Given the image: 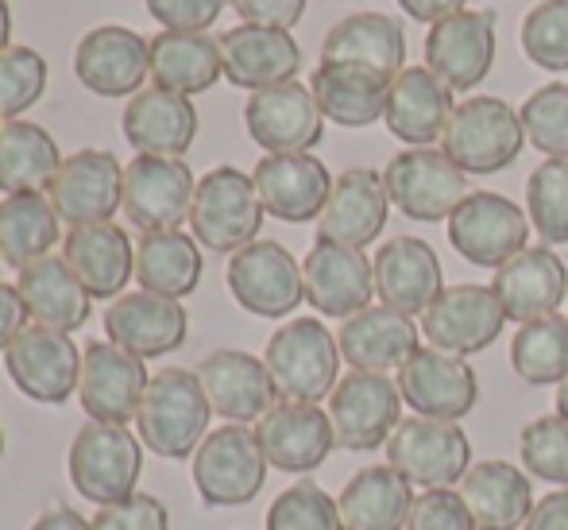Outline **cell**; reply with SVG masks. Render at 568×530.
<instances>
[{
    "instance_id": "1",
    "label": "cell",
    "mask_w": 568,
    "mask_h": 530,
    "mask_svg": "<svg viewBox=\"0 0 568 530\" xmlns=\"http://www.w3.org/2000/svg\"><path fill=\"white\" fill-rule=\"evenodd\" d=\"M210 399L190 368H159L148 380L135 433L140 441L163 461H186L197 453V446L210 433Z\"/></svg>"
},
{
    "instance_id": "2",
    "label": "cell",
    "mask_w": 568,
    "mask_h": 530,
    "mask_svg": "<svg viewBox=\"0 0 568 530\" xmlns=\"http://www.w3.org/2000/svg\"><path fill=\"white\" fill-rule=\"evenodd\" d=\"M341 344L317 318H291L275 329L263 349L278 399L294 403H322L341 383Z\"/></svg>"
},
{
    "instance_id": "3",
    "label": "cell",
    "mask_w": 568,
    "mask_h": 530,
    "mask_svg": "<svg viewBox=\"0 0 568 530\" xmlns=\"http://www.w3.org/2000/svg\"><path fill=\"white\" fill-rule=\"evenodd\" d=\"M70 484L85 503H120L135 496L143 472V441L128 426L85 422L67 453Z\"/></svg>"
},
{
    "instance_id": "4",
    "label": "cell",
    "mask_w": 568,
    "mask_h": 530,
    "mask_svg": "<svg viewBox=\"0 0 568 530\" xmlns=\"http://www.w3.org/2000/svg\"><path fill=\"white\" fill-rule=\"evenodd\" d=\"M263 202L255 194L252 174L240 167H213L197 179L194 206H190V237L221 256H236L255 244L263 229Z\"/></svg>"
},
{
    "instance_id": "5",
    "label": "cell",
    "mask_w": 568,
    "mask_h": 530,
    "mask_svg": "<svg viewBox=\"0 0 568 530\" xmlns=\"http://www.w3.org/2000/svg\"><path fill=\"white\" fill-rule=\"evenodd\" d=\"M526 128L503 98L460 101L442 136V151L464 174H499L523 156Z\"/></svg>"
},
{
    "instance_id": "6",
    "label": "cell",
    "mask_w": 568,
    "mask_h": 530,
    "mask_svg": "<svg viewBox=\"0 0 568 530\" xmlns=\"http://www.w3.org/2000/svg\"><path fill=\"white\" fill-rule=\"evenodd\" d=\"M267 457H263L255 430L225 422L205 433L194 453V488L205 508H244L263 492L267 480Z\"/></svg>"
},
{
    "instance_id": "7",
    "label": "cell",
    "mask_w": 568,
    "mask_h": 530,
    "mask_svg": "<svg viewBox=\"0 0 568 530\" xmlns=\"http://www.w3.org/2000/svg\"><path fill=\"white\" fill-rule=\"evenodd\" d=\"M390 206H398L410 221H449L456 206L471 194L468 174L437 148H406L383 171Z\"/></svg>"
},
{
    "instance_id": "8",
    "label": "cell",
    "mask_w": 568,
    "mask_h": 530,
    "mask_svg": "<svg viewBox=\"0 0 568 530\" xmlns=\"http://www.w3.org/2000/svg\"><path fill=\"white\" fill-rule=\"evenodd\" d=\"M403 422V396L387 372H356L341 376L329 396V426L341 449H379Z\"/></svg>"
},
{
    "instance_id": "9",
    "label": "cell",
    "mask_w": 568,
    "mask_h": 530,
    "mask_svg": "<svg viewBox=\"0 0 568 530\" xmlns=\"http://www.w3.org/2000/svg\"><path fill=\"white\" fill-rule=\"evenodd\" d=\"M387 464L418 488H456L471 469V441L456 422L406 419L390 433Z\"/></svg>"
},
{
    "instance_id": "10",
    "label": "cell",
    "mask_w": 568,
    "mask_h": 530,
    "mask_svg": "<svg viewBox=\"0 0 568 530\" xmlns=\"http://www.w3.org/2000/svg\"><path fill=\"white\" fill-rule=\"evenodd\" d=\"M526 240L530 217L495 190H471L449 217V244L476 268L499 271L507 260L526 252Z\"/></svg>"
},
{
    "instance_id": "11",
    "label": "cell",
    "mask_w": 568,
    "mask_h": 530,
    "mask_svg": "<svg viewBox=\"0 0 568 530\" xmlns=\"http://www.w3.org/2000/svg\"><path fill=\"white\" fill-rule=\"evenodd\" d=\"M398 396L410 407L418 419H437V422H460L464 414H471V407L479 403V380L471 372V364L464 357L442 352L434 344L414 349L406 357V364L395 376Z\"/></svg>"
},
{
    "instance_id": "12",
    "label": "cell",
    "mask_w": 568,
    "mask_h": 530,
    "mask_svg": "<svg viewBox=\"0 0 568 530\" xmlns=\"http://www.w3.org/2000/svg\"><path fill=\"white\" fill-rule=\"evenodd\" d=\"M8 380L16 391L36 403H67L78 391V376H82V349L74 344L70 333L47 326H23L20 337L8 344L4 352Z\"/></svg>"
},
{
    "instance_id": "13",
    "label": "cell",
    "mask_w": 568,
    "mask_h": 530,
    "mask_svg": "<svg viewBox=\"0 0 568 530\" xmlns=\"http://www.w3.org/2000/svg\"><path fill=\"white\" fill-rule=\"evenodd\" d=\"M225 279L232 299L255 318H286L306 302L302 263L278 240H255L229 256Z\"/></svg>"
},
{
    "instance_id": "14",
    "label": "cell",
    "mask_w": 568,
    "mask_h": 530,
    "mask_svg": "<svg viewBox=\"0 0 568 530\" xmlns=\"http://www.w3.org/2000/svg\"><path fill=\"white\" fill-rule=\"evenodd\" d=\"M148 364L120 349L105 337V341H85L82 352V376H78V399L90 422H113L128 426L135 422L148 391Z\"/></svg>"
},
{
    "instance_id": "15",
    "label": "cell",
    "mask_w": 568,
    "mask_h": 530,
    "mask_svg": "<svg viewBox=\"0 0 568 530\" xmlns=\"http://www.w3.org/2000/svg\"><path fill=\"white\" fill-rule=\"evenodd\" d=\"M194 171L171 156H135L124 167V217L140 232L179 229L194 206Z\"/></svg>"
},
{
    "instance_id": "16",
    "label": "cell",
    "mask_w": 568,
    "mask_h": 530,
    "mask_svg": "<svg viewBox=\"0 0 568 530\" xmlns=\"http://www.w3.org/2000/svg\"><path fill=\"white\" fill-rule=\"evenodd\" d=\"M74 74L98 98H135L151 74V39L120 23L85 31L74 47Z\"/></svg>"
},
{
    "instance_id": "17",
    "label": "cell",
    "mask_w": 568,
    "mask_h": 530,
    "mask_svg": "<svg viewBox=\"0 0 568 530\" xmlns=\"http://www.w3.org/2000/svg\"><path fill=\"white\" fill-rule=\"evenodd\" d=\"M54 213L74 229V224L113 221V213L124 206V167L113 151L85 148L62 159L51 190Z\"/></svg>"
},
{
    "instance_id": "18",
    "label": "cell",
    "mask_w": 568,
    "mask_h": 530,
    "mask_svg": "<svg viewBox=\"0 0 568 530\" xmlns=\"http://www.w3.org/2000/svg\"><path fill=\"white\" fill-rule=\"evenodd\" d=\"M302 287H306V302L322 318L348 321L352 314L372 307L375 271L359 248L317 237L302 260Z\"/></svg>"
},
{
    "instance_id": "19",
    "label": "cell",
    "mask_w": 568,
    "mask_h": 530,
    "mask_svg": "<svg viewBox=\"0 0 568 530\" xmlns=\"http://www.w3.org/2000/svg\"><path fill=\"white\" fill-rule=\"evenodd\" d=\"M495 67V12L464 8L445 16L426 36V70H434L453 93L476 90Z\"/></svg>"
},
{
    "instance_id": "20",
    "label": "cell",
    "mask_w": 568,
    "mask_h": 530,
    "mask_svg": "<svg viewBox=\"0 0 568 530\" xmlns=\"http://www.w3.org/2000/svg\"><path fill=\"white\" fill-rule=\"evenodd\" d=\"M247 136L260 143L267 156H294L322 143L325 117L314 101V90L302 82H283L260 90L244 106Z\"/></svg>"
},
{
    "instance_id": "21",
    "label": "cell",
    "mask_w": 568,
    "mask_h": 530,
    "mask_svg": "<svg viewBox=\"0 0 568 530\" xmlns=\"http://www.w3.org/2000/svg\"><path fill=\"white\" fill-rule=\"evenodd\" d=\"M503 321L507 314L491 287L456 283L445 287L442 299L422 314V333L434 349L453 352V357H476L499 341Z\"/></svg>"
},
{
    "instance_id": "22",
    "label": "cell",
    "mask_w": 568,
    "mask_h": 530,
    "mask_svg": "<svg viewBox=\"0 0 568 530\" xmlns=\"http://www.w3.org/2000/svg\"><path fill=\"white\" fill-rule=\"evenodd\" d=\"M372 271L379 302L406 318H422L445 291L442 260L422 237H390L375 252Z\"/></svg>"
},
{
    "instance_id": "23",
    "label": "cell",
    "mask_w": 568,
    "mask_h": 530,
    "mask_svg": "<svg viewBox=\"0 0 568 530\" xmlns=\"http://www.w3.org/2000/svg\"><path fill=\"white\" fill-rule=\"evenodd\" d=\"M255 441H260L263 457L271 469L278 472H314L333 453L337 438H333L329 411L317 403H294V399H278L260 422H255Z\"/></svg>"
},
{
    "instance_id": "24",
    "label": "cell",
    "mask_w": 568,
    "mask_h": 530,
    "mask_svg": "<svg viewBox=\"0 0 568 530\" xmlns=\"http://www.w3.org/2000/svg\"><path fill=\"white\" fill-rule=\"evenodd\" d=\"M255 194H260L263 210L286 224H306L317 221L333 194V174L310 151H294V156H263L252 171Z\"/></svg>"
},
{
    "instance_id": "25",
    "label": "cell",
    "mask_w": 568,
    "mask_h": 530,
    "mask_svg": "<svg viewBox=\"0 0 568 530\" xmlns=\"http://www.w3.org/2000/svg\"><path fill=\"white\" fill-rule=\"evenodd\" d=\"M197 380L205 388L213 414H221L225 422L247 426L260 422L271 407L278 403L275 380H271L267 364L252 352L240 349H217L194 368Z\"/></svg>"
},
{
    "instance_id": "26",
    "label": "cell",
    "mask_w": 568,
    "mask_h": 530,
    "mask_svg": "<svg viewBox=\"0 0 568 530\" xmlns=\"http://www.w3.org/2000/svg\"><path fill=\"white\" fill-rule=\"evenodd\" d=\"M190 329V314L179 299L151 291H128L109 302L105 337L140 360H155L182 349Z\"/></svg>"
},
{
    "instance_id": "27",
    "label": "cell",
    "mask_w": 568,
    "mask_h": 530,
    "mask_svg": "<svg viewBox=\"0 0 568 530\" xmlns=\"http://www.w3.org/2000/svg\"><path fill=\"white\" fill-rule=\"evenodd\" d=\"M387 213L390 194L383 174L367 171V167H348V171L333 179V194L325 202L322 217H317V237L364 252L387 229Z\"/></svg>"
},
{
    "instance_id": "28",
    "label": "cell",
    "mask_w": 568,
    "mask_h": 530,
    "mask_svg": "<svg viewBox=\"0 0 568 530\" xmlns=\"http://www.w3.org/2000/svg\"><path fill=\"white\" fill-rule=\"evenodd\" d=\"M221 62L225 78L236 90H271V86L294 82L302 70V47L291 31L260 28V23H240L221 36Z\"/></svg>"
},
{
    "instance_id": "29",
    "label": "cell",
    "mask_w": 568,
    "mask_h": 530,
    "mask_svg": "<svg viewBox=\"0 0 568 530\" xmlns=\"http://www.w3.org/2000/svg\"><path fill=\"white\" fill-rule=\"evenodd\" d=\"M495 299H499L507 321H538L561 310L565 294H568V268L554 248H526L515 260H507L495 271L491 283Z\"/></svg>"
},
{
    "instance_id": "30",
    "label": "cell",
    "mask_w": 568,
    "mask_h": 530,
    "mask_svg": "<svg viewBox=\"0 0 568 530\" xmlns=\"http://www.w3.org/2000/svg\"><path fill=\"white\" fill-rule=\"evenodd\" d=\"M453 90L426 67H403L390 78L387 112L383 124L395 140L410 143V148H429L445 136L453 120Z\"/></svg>"
},
{
    "instance_id": "31",
    "label": "cell",
    "mask_w": 568,
    "mask_h": 530,
    "mask_svg": "<svg viewBox=\"0 0 568 530\" xmlns=\"http://www.w3.org/2000/svg\"><path fill=\"white\" fill-rule=\"evenodd\" d=\"M62 260L82 279L90 299H120L128 279L135 276V248L113 221L74 224L62 237Z\"/></svg>"
},
{
    "instance_id": "32",
    "label": "cell",
    "mask_w": 568,
    "mask_h": 530,
    "mask_svg": "<svg viewBox=\"0 0 568 530\" xmlns=\"http://www.w3.org/2000/svg\"><path fill=\"white\" fill-rule=\"evenodd\" d=\"M197 136V109L190 98L148 86L124 109V140L135 156H171L182 159Z\"/></svg>"
},
{
    "instance_id": "33",
    "label": "cell",
    "mask_w": 568,
    "mask_h": 530,
    "mask_svg": "<svg viewBox=\"0 0 568 530\" xmlns=\"http://www.w3.org/2000/svg\"><path fill=\"white\" fill-rule=\"evenodd\" d=\"M16 291H20L28 318L36 326L59 329V333H74L90 321L93 299L82 287V279L70 271V263L62 256H43V260L28 263L16 279Z\"/></svg>"
},
{
    "instance_id": "34",
    "label": "cell",
    "mask_w": 568,
    "mask_h": 530,
    "mask_svg": "<svg viewBox=\"0 0 568 530\" xmlns=\"http://www.w3.org/2000/svg\"><path fill=\"white\" fill-rule=\"evenodd\" d=\"M479 530H523L534 511V484L507 461H479L456 484Z\"/></svg>"
},
{
    "instance_id": "35",
    "label": "cell",
    "mask_w": 568,
    "mask_h": 530,
    "mask_svg": "<svg viewBox=\"0 0 568 530\" xmlns=\"http://www.w3.org/2000/svg\"><path fill=\"white\" fill-rule=\"evenodd\" d=\"M310 90L325 120L341 128H367L387 112L390 78L359 62H322L310 78Z\"/></svg>"
},
{
    "instance_id": "36",
    "label": "cell",
    "mask_w": 568,
    "mask_h": 530,
    "mask_svg": "<svg viewBox=\"0 0 568 530\" xmlns=\"http://www.w3.org/2000/svg\"><path fill=\"white\" fill-rule=\"evenodd\" d=\"M337 344L356 372H390V368H403L406 357L418 349V326L414 318L379 302L341 321Z\"/></svg>"
},
{
    "instance_id": "37",
    "label": "cell",
    "mask_w": 568,
    "mask_h": 530,
    "mask_svg": "<svg viewBox=\"0 0 568 530\" xmlns=\"http://www.w3.org/2000/svg\"><path fill=\"white\" fill-rule=\"evenodd\" d=\"M414 484L390 464H367L337 496L344 530H406L414 508Z\"/></svg>"
},
{
    "instance_id": "38",
    "label": "cell",
    "mask_w": 568,
    "mask_h": 530,
    "mask_svg": "<svg viewBox=\"0 0 568 530\" xmlns=\"http://www.w3.org/2000/svg\"><path fill=\"white\" fill-rule=\"evenodd\" d=\"M221 74V39H210V31H159L151 39V82L159 90L194 98L217 86Z\"/></svg>"
},
{
    "instance_id": "39",
    "label": "cell",
    "mask_w": 568,
    "mask_h": 530,
    "mask_svg": "<svg viewBox=\"0 0 568 530\" xmlns=\"http://www.w3.org/2000/svg\"><path fill=\"white\" fill-rule=\"evenodd\" d=\"M406 59V31L403 20L383 12H356L337 20L322 43V62H359L379 74L395 78Z\"/></svg>"
},
{
    "instance_id": "40",
    "label": "cell",
    "mask_w": 568,
    "mask_h": 530,
    "mask_svg": "<svg viewBox=\"0 0 568 530\" xmlns=\"http://www.w3.org/2000/svg\"><path fill=\"white\" fill-rule=\"evenodd\" d=\"M202 244L182 229L143 232L135 240V279L143 291L166 294V299H186L202 283Z\"/></svg>"
},
{
    "instance_id": "41",
    "label": "cell",
    "mask_w": 568,
    "mask_h": 530,
    "mask_svg": "<svg viewBox=\"0 0 568 530\" xmlns=\"http://www.w3.org/2000/svg\"><path fill=\"white\" fill-rule=\"evenodd\" d=\"M62 167V151L43 124H0V194H47Z\"/></svg>"
},
{
    "instance_id": "42",
    "label": "cell",
    "mask_w": 568,
    "mask_h": 530,
    "mask_svg": "<svg viewBox=\"0 0 568 530\" xmlns=\"http://www.w3.org/2000/svg\"><path fill=\"white\" fill-rule=\"evenodd\" d=\"M62 240V217L47 194H8L0 198V260L23 271L43 260Z\"/></svg>"
},
{
    "instance_id": "43",
    "label": "cell",
    "mask_w": 568,
    "mask_h": 530,
    "mask_svg": "<svg viewBox=\"0 0 568 530\" xmlns=\"http://www.w3.org/2000/svg\"><path fill=\"white\" fill-rule=\"evenodd\" d=\"M510 364H515L518 380L534 383V388H549V383L561 388L568 380V318L549 314L518 326L515 341H510Z\"/></svg>"
},
{
    "instance_id": "44",
    "label": "cell",
    "mask_w": 568,
    "mask_h": 530,
    "mask_svg": "<svg viewBox=\"0 0 568 530\" xmlns=\"http://www.w3.org/2000/svg\"><path fill=\"white\" fill-rule=\"evenodd\" d=\"M526 217L546 248L568 244V159H546L526 179Z\"/></svg>"
},
{
    "instance_id": "45",
    "label": "cell",
    "mask_w": 568,
    "mask_h": 530,
    "mask_svg": "<svg viewBox=\"0 0 568 530\" xmlns=\"http://www.w3.org/2000/svg\"><path fill=\"white\" fill-rule=\"evenodd\" d=\"M523 51L534 67L549 70V74H565L568 70V0H541L526 12L523 20Z\"/></svg>"
},
{
    "instance_id": "46",
    "label": "cell",
    "mask_w": 568,
    "mask_h": 530,
    "mask_svg": "<svg viewBox=\"0 0 568 530\" xmlns=\"http://www.w3.org/2000/svg\"><path fill=\"white\" fill-rule=\"evenodd\" d=\"M267 530H344L341 508L322 484L298 480L267 508Z\"/></svg>"
},
{
    "instance_id": "47",
    "label": "cell",
    "mask_w": 568,
    "mask_h": 530,
    "mask_svg": "<svg viewBox=\"0 0 568 530\" xmlns=\"http://www.w3.org/2000/svg\"><path fill=\"white\" fill-rule=\"evenodd\" d=\"M526 128V140L549 159H568V86L549 82L534 90L518 109Z\"/></svg>"
},
{
    "instance_id": "48",
    "label": "cell",
    "mask_w": 568,
    "mask_h": 530,
    "mask_svg": "<svg viewBox=\"0 0 568 530\" xmlns=\"http://www.w3.org/2000/svg\"><path fill=\"white\" fill-rule=\"evenodd\" d=\"M47 90V59L36 47H8L0 54V117L20 120L43 98Z\"/></svg>"
},
{
    "instance_id": "49",
    "label": "cell",
    "mask_w": 568,
    "mask_h": 530,
    "mask_svg": "<svg viewBox=\"0 0 568 530\" xmlns=\"http://www.w3.org/2000/svg\"><path fill=\"white\" fill-rule=\"evenodd\" d=\"M523 464L538 480L568 488V419L561 414H541L530 426H523Z\"/></svg>"
},
{
    "instance_id": "50",
    "label": "cell",
    "mask_w": 568,
    "mask_h": 530,
    "mask_svg": "<svg viewBox=\"0 0 568 530\" xmlns=\"http://www.w3.org/2000/svg\"><path fill=\"white\" fill-rule=\"evenodd\" d=\"M406 530H479L456 488H429L414 500Z\"/></svg>"
},
{
    "instance_id": "51",
    "label": "cell",
    "mask_w": 568,
    "mask_h": 530,
    "mask_svg": "<svg viewBox=\"0 0 568 530\" xmlns=\"http://www.w3.org/2000/svg\"><path fill=\"white\" fill-rule=\"evenodd\" d=\"M93 530H171V516L159 496L135 492L120 503H109L93 516Z\"/></svg>"
},
{
    "instance_id": "52",
    "label": "cell",
    "mask_w": 568,
    "mask_h": 530,
    "mask_svg": "<svg viewBox=\"0 0 568 530\" xmlns=\"http://www.w3.org/2000/svg\"><path fill=\"white\" fill-rule=\"evenodd\" d=\"M163 31H210L225 0H143Z\"/></svg>"
},
{
    "instance_id": "53",
    "label": "cell",
    "mask_w": 568,
    "mask_h": 530,
    "mask_svg": "<svg viewBox=\"0 0 568 530\" xmlns=\"http://www.w3.org/2000/svg\"><path fill=\"white\" fill-rule=\"evenodd\" d=\"M244 23H260V28H283L291 31L306 12V0H229Z\"/></svg>"
},
{
    "instance_id": "54",
    "label": "cell",
    "mask_w": 568,
    "mask_h": 530,
    "mask_svg": "<svg viewBox=\"0 0 568 530\" xmlns=\"http://www.w3.org/2000/svg\"><path fill=\"white\" fill-rule=\"evenodd\" d=\"M28 326V307H23L16 283H0V352H8V344L20 337V329Z\"/></svg>"
},
{
    "instance_id": "55",
    "label": "cell",
    "mask_w": 568,
    "mask_h": 530,
    "mask_svg": "<svg viewBox=\"0 0 568 530\" xmlns=\"http://www.w3.org/2000/svg\"><path fill=\"white\" fill-rule=\"evenodd\" d=\"M523 530H568V492H549L534 503L530 519H526Z\"/></svg>"
},
{
    "instance_id": "56",
    "label": "cell",
    "mask_w": 568,
    "mask_h": 530,
    "mask_svg": "<svg viewBox=\"0 0 568 530\" xmlns=\"http://www.w3.org/2000/svg\"><path fill=\"white\" fill-rule=\"evenodd\" d=\"M464 4H468V0H398V8H403L410 20L429 23V28H434L437 20H445V16L464 12Z\"/></svg>"
},
{
    "instance_id": "57",
    "label": "cell",
    "mask_w": 568,
    "mask_h": 530,
    "mask_svg": "<svg viewBox=\"0 0 568 530\" xmlns=\"http://www.w3.org/2000/svg\"><path fill=\"white\" fill-rule=\"evenodd\" d=\"M31 530H93V519H85L82 511H74V508L54 503V508H47L43 516L31 523Z\"/></svg>"
},
{
    "instance_id": "58",
    "label": "cell",
    "mask_w": 568,
    "mask_h": 530,
    "mask_svg": "<svg viewBox=\"0 0 568 530\" xmlns=\"http://www.w3.org/2000/svg\"><path fill=\"white\" fill-rule=\"evenodd\" d=\"M8 39H12V12H8V0H0V54L8 51Z\"/></svg>"
},
{
    "instance_id": "59",
    "label": "cell",
    "mask_w": 568,
    "mask_h": 530,
    "mask_svg": "<svg viewBox=\"0 0 568 530\" xmlns=\"http://www.w3.org/2000/svg\"><path fill=\"white\" fill-rule=\"evenodd\" d=\"M557 414L568 419V380L561 383V388H557Z\"/></svg>"
},
{
    "instance_id": "60",
    "label": "cell",
    "mask_w": 568,
    "mask_h": 530,
    "mask_svg": "<svg viewBox=\"0 0 568 530\" xmlns=\"http://www.w3.org/2000/svg\"><path fill=\"white\" fill-rule=\"evenodd\" d=\"M0 453H4V426H0Z\"/></svg>"
},
{
    "instance_id": "61",
    "label": "cell",
    "mask_w": 568,
    "mask_h": 530,
    "mask_svg": "<svg viewBox=\"0 0 568 530\" xmlns=\"http://www.w3.org/2000/svg\"><path fill=\"white\" fill-rule=\"evenodd\" d=\"M0 263H4V260H0Z\"/></svg>"
}]
</instances>
